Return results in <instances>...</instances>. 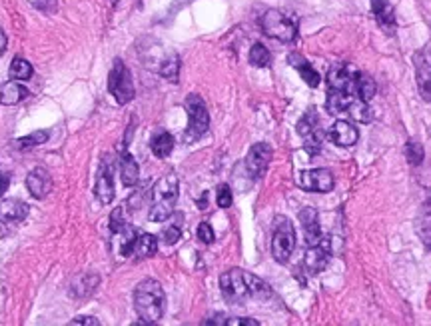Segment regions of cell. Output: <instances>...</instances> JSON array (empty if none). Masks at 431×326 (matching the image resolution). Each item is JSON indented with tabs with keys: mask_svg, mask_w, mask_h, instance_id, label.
<instances>
[{
	"mask_svg": "<svg viewBox=\"0 0 431 326\" xmlns=\"http://www.w3.org/2000/svg\"><path fill=\"white\" fill-rule=\"evenodd\" d=\"M220 291L230 304H243L248 298H268L272 291L262 279L242 269L226 270L220 276Z\"/></svg>",
	"mask_w": 431,
	"mask_h": 326,
	"instance_id": "cell-1",
	"label": "cell"
},
{
	"mask_svg": "<svg viewBox=\"0 0 431 326\" xmlns=\"http://www.w3.org/2000/svg\"><path fill=\"white\" fill-rule=\"evenodd\" d=\"M134 308L144 325L158 322L166 308V294L162 284L154 279H144L142 282H138L134 291Z\"/></svg>",
	"mask_w": 431,
	"mask_h": 326,
	"instance_id": "cell-2",
	"label": "cell"
},
{
	"mask_svg": "<svg viewBox=\"0 0 431 326\" xmlns=\"http://www.w3.org/2000/svg\"><path fill=\"white\" fill-rule=\"evenodd\" d=\"M178 192H180V182L174 172H168L156 182L152 189V208L148 214L150 223H164L172 216L178 201Z\"/></svg>",
	"mask_w": 431,
	"mask_h": 326,
	"instance_id": "cell-3",
	"label": "cell"
},
{
	"mask_svg": "<svg viewBox=\"0 0 431 326\" xmlns=\"http://www.w3.org/2000/svg\"><path fill=\"white\" fill-rule=\"evenodd\" d=\"M296 248V230L286 216H277L274 220V237H272V257L284 264L289 260Z\"/></svg>",
	"mask_w": 431,
	"mask_h": 326,
	"instance_id": "cell-4",
	"label": "cell"
},
{
	"mask_svg": "<svg viewBox=\"0 0 431 326\" xmlns=\"http://www.w3.org/2000/svg\"><path fill=\"white\" fill-rule=\"evenodd\" d=\"M186 111H188V130H186V140L194 142L208 133L210 128V114L206 108V102L202 101L198 94H190L186 99Z\"/></svg>",
	"mask_w": 431,
	"mask_h": 326,
	"instance_id": "cell-5",
	"label": "cell"
},
{
	"mask_svg": "<svg viewBox=\"0 0 431 326\" xmlns=\"http://www.w3.org/2000/svg\"><path fill=\"white\" fill-rule=\"evenodd\" d=\"M262 30H264L270 38H276L280 43H294L296 40V34H298V28H296V23L280 11H268L262 16Z\"/></svg>",
	"mask_w": 431,
	"mask_h": 326,
	"instance_id": "cell-6",
	"label": "cell"
},
{
	"mask_svg": "<svg viewBox=\"0 0 431 326\" xmlns=\"http://www.w3.org/2000/svg\"><path fill=\"white\" fill-rule=\"evenodd\" d=\"M108 90L118 104H128L136 94L130 70L126 68L122 60H114V67H112L110 77H108Z\"/></svg>",
	"mask_w": 431,
	"mask_h": 326,
	"instance_id": "cell-7",
	"label": "cell"
},
{
	"mask_svg": "<svg viewBox=\"0 0 431 326\" xmlns=\"http://www.w3.org/2000/svg\"><path fill=\"white\" fill-rule=\"evenodd\" d=\"M298 133L306 140V148L310 154L320 152L321 145H323V130L320 126V116L314 108H310L301 116V120L298 123Z\"/></svg>",
	"mask_w": 431,
	"mask_h": 326,
	"instance_id": "cell-8",
	"label": "cell"
},
{
	"mask_svg": "<svg viewBox=\"0 0 431 326\" xmlns=\"http://www.w3.org/2000/svg\"><path fill=\"white\" fill-rule=\"evenodd\" d=\"M357 82H360V72L347 64H335L328 72V86L330 90H343L357 96Z\"/></svg>",
	"mask_w": 431,
	"mask_h": 326,
	"instance_id": "cell-9",
	"label": "cell"
},
{
	"mask_svg": "<svg viewBox=\"0 0 431 326\" xmlns=\"http://www.w3.org/2000/svg\"><path fill=\"white\" fill-rule=\"evenodd\" d=\"M114 164L110 157L102 158L98 174H96V184H94V194L100 201V204H110L114 201Z\"/></svg>",
	"mask_w": 431,
	"mask_h": 326,
	"instance_id": "cell-10",
	"label": "cell"
},
{
	"mask_svg": "<svg viewBox=\"0 0 431 326\" xmlns=\"http://www.w3.org/2000/svg\"><path fill=\"white\" fill-rule=\"evenodd\" d=\"M272 160V147L265 142H258L250 148L248 157H246V169L250 172L252 179H262L265 174V170L270 167Z\"/></svg>",
	"mask_w": 431,
	"mask_h": 326,
	"instance_id": "cell-11",
	"label": "cell"
},
{
	"mask_svg": "<svg viewBox=\"0 0 431 326\" xmlns=\"http://www.w3.org/2000/svg\"><path fill=\"white\" fill-rule=\"evenodd\" d=\"M299 186L310 192H330L333 189V174L328 169L304 170L299 174Z\"/></svg>",
	"mask_w": 431,
	"mask_h": 326,
	"instance_id": "cell-12",
	"label": "cell"
},
{
	"mask_svg": "<svg viewBox=\"0 0 431 326\" xmlns=\"http://www.w3.org/2000/svg\"><path fill=\"white\" fill-rule=\"evenodd\" d=\"M330 259H332V250L328 247V240H323L316 247H310L304 257V266L310 274H320L321 270H326V266L330 264Z\"/></svg>",
	"mask_w": 431,
	"mask_h": 326,
	"instance_id": "cell-13",
	"label": "cell"
},
{
	"mask_svg": "<svg viewBox=\"0 0 431 326\" xmlns=\"http://www.w3.org/2000/svg\"><path fill=\"white\" fill-rule=\"evenodd\" d=\"M328 136L332 138V142L338 145V147H354L355 142H357V138H360V130H357V126L347 123V120H338L328 130Z\"/></svg>",
	"mask_w": 431,
	"mask_h": 326,
	"instance_id": "cell-14",
	"label": "cell"
},
{
	"mask_svg": "<svg viewBox=\"0 0 431 326\" xmlns=\"http://www.w3.org/2000/svg\"><path fill=\"white\" fill-rule=\"evenodd\" d=\"M26 189L34 198L42 201L45 196H48V192L52 191V176L48 174V170L38 167L26 176Z\"/></svg>",
	"mask_w": 431,
	"mask_h": 326,
	"instance_id": "cell-15",
	"label": "cell"
},
{
	"mask_svg": "<svg viewBox=\"0 0 431 326\" xmlns=\"http://www.w3.org/2000/svg\"><path fill=\"white\" fill-rule=\"evenodd\" d=\"M299 223L304 228V237L308 247H316L321 242V228L318 223V213L314 208H304L299 213Z\"/></svg>",
	"mask_w": 431,
	"mask_h": 326,
	"instance_id": "cell-16",
	"label": "cell"
},
{
	"mask_svg": "<svg viewBox=\"0 0 431 326\" xmlns=\"http://www.w3.org/2000/svg\"><path fill=\"white\" fill-rule=\"evenodd\" d=\"M372 11H374L377 24L387 34H393V30H396V12H393V6L389 4V0H372Z\"/></svg>",
	"mask_w": 431,
	"mask_h": 326,
	"instance_id": "cell-17",
	"label": "cell"
},
{
	"mask_svg": "<svg viewBox=\"0 0 431 326\" xmlns=\"http://www.w3.org/2000/svg\"><path fill=\"white\" fill-rule=\"evenodd\" d=\"M415 70H418V86L423 101L431 102V62L420 52L415 57Z\"/></svg>",
	"mask_w": 431,
	"mask_h": 326,
	"instance_id": "cell-18",
	"label": "cell"
},
{
	"mask_svg": "<svg viewBox=\"0 0 431 326\" xmlns=\"http://www.w3.org/2000/svg\"><path fill=\"white\" fill-rule=\"evenodd\" d=\"M28 89L24 86V84H21V82H16V80H11V82H4L2 86H0V104H4V106H12V104H18V102H23L24 99H28Z\"/></svg>",
	"mask_w": 431,
	"mask_h": 326,
	"instance_id": "cell-19",
	"label": "cell"
},
{
	"mask_svg": "<svg viewBox=\"0 0 431 326\" xmlns=\"http://www.w3.org/2000/svg\"><path fill=\"white\" fill-rule=\"evenodd\" d=\"M360 96H354L343 90H328V101H326V111L330 114H343L352 106V102Z\"/></svg>",
	"mask_w": 431,
	"mask_h": 326,
	"instance_id": "cell-20",
	"label": "cell"
},
{
	"mask_svg": "<svg viewBox=\"0 0 431 326\" xmlns=\"http://www.w3.org/2000/svg\"><path fill=\"white\" fill-rule=\"evenodd\" d=\"M287 62L292 64V67L296 68L299 72V77L306 80L308 84H310L311 89H316L318 84H320V74L314 70V67H311L310 62L306 60V58L301 57V55H298V52H292L289 57H287Z\"/></svg>",
	"mask_w": 431,
	"mask_h": 326,
	"instance_id": "cell-21",
	"label": "cell"
},
{
	"mask_svg": "<svg viewBox=\"0 0 431 326\" xmlns=\"http://www.w3.org/2000/svg\"><path fill=\"white\" fill-rule=\"evenodd\" d=\"M120 179L124 186H134L138 184V179H140V169H138V162L134 160L132 154L124 152L120 158Z\"/></svg>",
	"mask_w": 431,
	"mask_h": 326,
	"instance_id": "cell-22",
	"label": "cell"
},
{
	"mask_svg": "<svg viewBox=\"0 0 431 326\" xmlns=\"http://www.w3.org/2000/svg\"><path fill=\"white\" fill-rule=\"evenodd\" d=\"M0 216L11 220V223H21L28 216V206L18 198H8L0 204Z\"/></svg>",
	"mask_w": 431,
	"mask_h": 326,
	"instance_id": "cell-23",
	"label": "cell"
},
{
	"mask_svg": "<svg viewBox=\"0 0 431 326\" xmlns=\"http://www.w3.org/2000/svg\"><path fill=\"white\" fill-rule=\"evenodd\" d=\"M158 250V240L154 235H138L134 240L132 254L136 259H150Z\"/></svg>",
	"mask_w": 431,
	"mask_h": 326,
	"instance_id": "cell-24",
	"label": "cell"
},
{
	"mask_svg": "<svg viewBox=\"0 0 431 326\" xmlns=\"http://www.w3.org/2000/svg\"><path fill=\"white\" fill-rule=\"evenodd\" d=\"M172 148H174V138H172V135L160 133V135H156L154 138H152V152H154L158 158L170 157Z\"/></svg>",
	"mask_w": 431,
	"mask_h": 326,
	"instance_id": "cell-25",
	"label": "cell"
},
{
	"mask_svg": "<svg viewBox=\"0 0 431 326\" xmlns=\"http://www.w3.org/2000/svg\"><path fill=\"white\" fill-rule=\"evenodd\" d=\"M418 232H420L421 240L431 248V203L423 206L420 218H418Z\"/></svg>",
	"mask_w": 431,
	"mask_h": 326,
	"instance_id": "cell-26",
	"label": "cell"
},
{
	"mask_svg": "<svg viewBox=\"0 0 431 326\" xmlns=\"http://www.w3.org/2000/svg\"><path fill=\"white\" fill-rule=\"evenodd\" d=\"M11 79L14 80H28L33 77V64L24 58H14L11 64Z\"/></svg>",
	"mask_w": 431,
	"mask_h": 326,
	"instance_id": "cell-27",
	"label": "cell"
},
{
	"mask_svg": "<svg viewBox=\"0 0 431 326\" xmlns=\"http://www.w3.org/2000/svg\"><path fill=\"white\" fill-rule=\"evenodd\" d=\"M377 92V84L376 80L372 79V77H364V74H360V82H357V96L362 99V101L369 102L374 96H376Z\"/></svg>",
	"mask_w": 431,
	"mask_h": 326,
	"instance_id": "cell-28",
	"label": "cell"
},
{
	"mask_svg": "<svg viewBox=\"0 0 431 326\" xmlns=\"http://www.w3.org/2000/svg\"><path fill=\"white\" fill-rule=\"evenodd\" d=\"M270 60H272V57H270V50L265 48L264 45H254L252 46V50H250V62L254 64V67L258 68H265L268 64H270Z\"/></svg>",
	"mask_w": 431,
	"mask_h": 326,
	"instance_id": "cell-29",
	"label": "cell"
},
{
	"mask_svg": "<svg viewBox=\"0 0 431 326\" xmlns=\"http://www.w3.org/2000/svg\"><path fill=\"white\" fill-rule=\"evenodd\" d=\"M423 157H425V152H423L421 142H418V140H408V145H406V158H408L409 164H411V167H420L421 162H423Z\"/></svg>",
	"mask_w": 431,
	"mask_h": 326,
	"instance_id": "cell-30",
	"label": "cell"
},
{
	"mask_svg": "<svg viewBox=\"0 0 431 326\" xmlns=\"http://www.w3.org/2000/svg\"><path fill=\"white\" fill-rule=\"evenodd\" d=\"M46 140H48V133H46V130H36V133H33L30 136L18 138V140H16V147H18V148H34V147H40V145H45Z\"/></svg>",
	"mask_w": 431,
	"mask_h": 326,
	"instance_id": "cell-31",
	"label": "cell"
},
{
	"mask_svg": "<svg viewBox=\"0 0 431 326\" xmlns=\"http://www.w3.org/2000/svg\"><path fill=\"white\" fill-rule=\"evenodd\" d=\"M347 113L354 116V120H360V123H367V120L372 118L369 108H367V102L362 101V99H355V101L352 102V106L347 108Z\"/></svg>",
	"mask_w": 431,
	"mask_h": 326,
	"instance_id": "cell-32",
	"label": "cell"
},
{
	"mask_svg": "<svg viewBox=\"0 0 431 326\" xmlns=\"http://www.w3.org/2000/svg\"><path fill=\"white\" fill-rule=\"evenodd\" d=\"M178 72H180V60L178 57H170L160 68V74L170 82H178Z\"/></svg>",
	"mask_w": 431,
	"mask_h": 326,
	"instance_id": "cell-33",
	"label": "cell"
},
{
	"mask_svg": "<svg viewBox=\"0 0 431 326\" xmlns=\"http://www.w3.org/2000/svg\"><path fill=\"white\" fill-rule=\"evenodd\" d=\"M122 208L120 206H116L114 210H112L110 214V232L112 235H118V232H122L124 228H126V223H124V218H122Z\"/></svg>",
	"mask_w": 431,
	"mask_h": 326,
	"instance_id": "cell-34",
	"label": "cell"
},
{
	"mask_svg": "<svg viewBox=\"0 0 431 326\" xmlns=\"http://www.w3.org/2000/svg\"><path fill=\"white\" fill-rule=\"evenodd\" d=\"M216 201H218V206H220V208H230V206H232V191H230L228 184H220V186H218V198H216Z\"/></svg>",
	"mask_w": 431,
	"mask_h": 326,
	"instance_id": "cell-35",
	"label": "cell"
},
{
	"mask_svg": "<svg viewBox=\"0 0 431 326\" xmlns=\"http://www.w3.org/2000/svg\"><path fill=\"white\" fill-rule=\"evenodd\" d=\"M180 237H182V228H180V225H170L166 230H164V235H162L166 244H176Z\"/></svg>",
	"mask_w": 431,
	"mask_h": 326,
	"instance_id": "cell-36",
	"label": "cell"
},
{
	"mask_svg": "<svg viewBox=\"0 0 431 326\" xmlns=\"http://www.w3.org/2000/svg\"><path fill=\"white\" fill-rule=\"evenodd\" d=\"M198 238L204 242V244H212L214 242V230H212V226L208 225V223H202V225L198 226Z\"/></svg>",
	"mask_w": 431,
	"mask_h": 326,
	"instance_id": "cell-37",
	"label": "cell"
},
{
	"mask_svg": "<svg viewBox=\"0 0 431 326\" xmlns=\"http://www.w3.org/2000/svg\"><path fill=\"white\" fill-rule=\"evenodd\" d=\"M28 4H33L34 9L42 12H54L56 11V0H26Z\"/></svg>",
	"mask_w": 431,
	"mask_h": 326,
	"instance_id": "cell-38",
	"label": "cell"
},
{
	"mask_svg": "<svg viewBox=\"0 0 431 326\" xmlns=\"http://www.w3.org/2000/svg\"><path fill=\"white\" fill-rule=\"evenodd\" d=\"M224 325L228 326H258L260 322L258 320H254V318H228Z\"/></svg>",
	"mask_w": 431,
	"mask_h": 326,
	"instance_id": "cell-39",
	"label": "cell"
},
{
	"mask_svg": "<svg viewBox=\"0 0 431 326\" xmlns=\"http://www.w3.org/2000/svg\"><path fill=\"white\" fill-rule=\"evenodd\" d=\"M70 325H84V326H98L100 322L96 320V318H92V316H80V318H74Z\"/></svg>",
	"mask_w": 431,
	"mask_h": 326,
	"instance_id": "cell-40",
	"label": "cell"
},
{
	"mask_svg": "<svg viewBox=\"0 0 431 326\" xmlns=\"http://www.w3.org/2000/svg\"><path fill=\"white\" fill-rule=\"evenodd\" d=\"M8 184H11V174H6V172L0 170V196L8 191Z\"/></svg>",
	"mask_w": 431,
	"mask_h": 326,
	"instance_id": "cell-41",
	"label": "cell"
},
{
	"mask_svg": "<svg viewBox=\"0 0 431 326\" xmlns=\"http://www.w3.org/2000/svg\"><path fill=\"white\" fill-rule=\"evenodd\" d=\"M6 45H8V38H6V34H4V30L0 28V55L6 50Z\"/></svg>",
	"mask_w": 431,
	"mask_h": 326,
	"instance_id": "cell-42",
	"label": "cell"
},
{
	"mask_svg": "<svg viewBox=\"0 0 431 326\" xmlns=\"http://www.w3.org/2000/svg\"><path fill=\"white\" fill-rule=\"evenodd\" d=\"M6 232H8V228H6V226H4V223H0V238L4 237V235H6Z\"/></svg>",
	"mask_w": 431,
	"mask_h": 326,
	"instance_id": "cell-43",
	"label": "cell"
}]
</instances>
